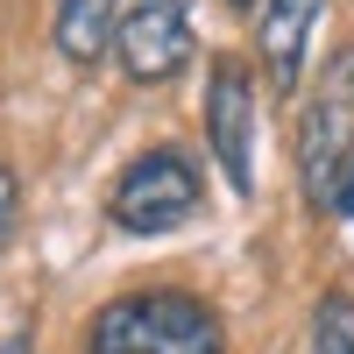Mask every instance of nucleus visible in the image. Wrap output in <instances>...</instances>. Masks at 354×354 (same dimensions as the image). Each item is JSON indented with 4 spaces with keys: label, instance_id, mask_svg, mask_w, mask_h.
<instances>
[{
    "label": "nucleus",
    "instance_id": "423d86ee",
    "mask_svg": "<svg viewBox=\"0 0 354 354\" xmlns=\"http://www.w3.org/2000/svg\"><path fill=\"white\" fill-rule=\"evenodd\" d=\"M319 15H326V0H262V71L277 78V93H290L305 71V43H312V28Z\"/></svg>",
    "mask_w": 354,
    "mask_h": 354
},
{
    "label": "nucleus",
    "instance_id": "f03ea898",
    "mask_svg": "<svg viewBox=\"0 0 354 354\" xmlns=\"http://www.w3.org/2000/svg\"><path fill=\"white\" fill-rule=\"evenodd\" d=\"M347 163H354V43L319 71L312 100L298 113V185L312 213H333Z\"/></svg>",
    "mask_w": 354,
    "mask_h": 354
},
{
    "label": "nucleus",
    "instance_id": "7ed1b4c3",
    "mask_svg": "<svg viewBox=\"0 0 354 354\" xmlns=\"http://www.w3.org/2000/svg\"><path fill=\"white\" fill-rule=\"evenodd\" d=\"M198 198H205V185H198V163L185 149H142L121 170L106 213H113L121 234H170L198 213Z\"/></svg>",
    "mask_w": 354,
    "mask_h": 354
},
{
    "label": "nucleus",
    "instance_id": "0eeeda50",
    "mask_svg": "<svg viewBox=\"0 0 354 354\" xmlns=\"http://www.w3.org/2000/svg\"><path fill=\"white\" fill-rule=\"evenodd\" d=\"M121 36V0H57V50L78 71H93Z\"/></svg>",
    "mask_w": 354,
    "mask_h": 354
},
{
    "label": "nucleus",
    "instance_id": "f257e3e1",
    "mask_svg": "<svg viewBox=\"0 0 354 354\" xmlns=\"http://www.w3.org/2000/svg\"><path fill=\"white\" fill-rule=\"evenodd\" d=\"M93 354H220V319L192 290H135L93 319Z\"/></svg>",
    "mask_w": 354,
    "mask_h": 354
},
{
    "label": "nucleus",
    "instance_id": "39448f33",
    "mask_svg": "<svg viewBox=\"0 0 354 354\" xmlns=\"http://www.w3.org/2000/svg\"><path fill=\"white\" fill-rule=\"evenodd\" d=\"M121 71L135 85H163L192 64V0H135L121 15Z\"/></svg>",
    "mask_w": 354,
    "mask_h": 354
},
{
    "label": "nucleus",
    "instance_id": "9d476101",
    "mask_svg": "<svg viewBox=\"0 0 354 354\" xmlns=\"http://www.w3.org/2000/svg\"><path fill=\"white\" fill-rule=\"evenodd\" d=\"M333 213H340V220H354V163H347V177H340V198H333Z\"/></svg>",
    "mask_w": 354,
    "mask_h": 354
},
{
    "label": "nucleus",
    "instance_id": "f8f14e48",
    "mask_svg": "<svg viewBox=\"0 0 354 354\" xmlns=\"http://www.w3.org/2000/svg\"><path fill=\"white\" fill-rule=\"evenodd\" d=\"M227 8H255V0H227Z\"/></svg>",
    "mask_w": 354,
    "mask_h": 354
},
{
    "label": "nucleus",
    "instance_id": "20e7f679",
    "mask_svg": "<svg viewBox=\"0 0 354 354\" xmlns=\"http://www.w3.org/2000/svg\"><path fill=\"white\" fill-rule=\"evenodd\" d=\"M205 142L227 170L234 192H255V78L241 57H220L213 78H205Z\"/></svg>",
    "mask_w": 354,
    "mask_h": 354
},
{
    "label": "nucleus",
    "instance_id": "6e6552de",
    "mask_svg": "<svg viewBox=\"0 0 354 354\" xmlns=\"http://www.w3.org/2000/svg\"><path fill=\"white\" fill-rule=\"evenodd\" d=\"M312 354H354V298L326 290L312 312Z\"/></svg>",
    "mask_w": 354,
    "mask_h": 354
},
{
    "label": "nucleus",
    "instance_id": "9b49d317",
    "mask_svg": "<svg viewBox=\"0 0 354 354\" xmlns=\"http://www.w3.org/2000/svg\"><path fill=\"white\" fill-rule=\"evenodd\" d=\"M0 354H36V347H28V340H0Z\"/></svg>",
    "mask_w": 354,
    "mask_h": 354
},
{
    "label": "nucleus",
    "instance_id": "1a4fd4ad",
    "mask_svg": "<svg viewBox=\"0 0 354 354\" xmlns=\"http://www.w3.org/2000/svg\"><path fill=\"white\" fill-rule=\"evenodd\" d=\"M15 213H21V185H15V170L0 163V248H8V234H15Z\"/></svg>",
    "mask_w": 354,
    "mask_h": 354
}]
</instances>
